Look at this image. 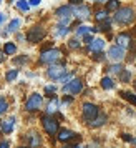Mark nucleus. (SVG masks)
<instances>
[{
    "instance_id": "obj_1",
    "label": "nucleus",
    "mask_w": 136,
    "mask_h": 148,
    "mask_svg": "<svg viewBox=\"0 0 136 148\" xmlns=\"http://www.w3.org/2000/svg\"><path fill=\"white\" fill-rule=\"evenodd\" d=\"M133 20H135V10L131 7H120L115 12V22L121 25H129Z\"/></svg>"
},
{
    "instance_id": "obj_2",
    "label": "nucleus",
    "mask_w": 136,
    "mask_h": 148,
    "mask_svg": "<svg viewBox=\"0 0 136 148\" xmlns=\"http://www.w3.org/2000/svg\"><path fill=\"white\" fill-rule=\"evenodd\" d=\"M61 57V52L58 48H50V50H45L41 52L40 55V63H48V65H53L55 62Z\"/></svg>"
},
{
    "instance_id": "obj_3",
    "label": "nucleus",
    "mask_w": 136,
    "mask_h": 148,
    "mask_svg": "<svg viewBox=\"0 0 136 148\" xmlns=\"http://www.w3.org/2000/svg\"><path fill=\"white\" fill-rule=\"evenodd\" d=\"M41 125L45 128V132L48 135H56L58 133V121L55 120L53 116H50V115H45L43 118H41Z\"/></svg>"
},
{
    "instance_id": "obj_4",
    "label": "nucleus",
    "mask_w": 136,
    "mask_h": 148,
    "mask_svg": "<svg viewBox=\"0 0 136 148\" xmlns=\"http://www.w3.org/2000/svg\"><path fill=\"white\" fill-rule=\"evenodd\" d=\"M65 73H67L65 65H56V63H53V65H50L47 68V75H48V78H52V80H60Z\"/></svg>"
},
{
    "instance_id": "obj_5",
    "label": "nucleus",
    "mask_w": 136,
    "mask_h": 148,
    "mask_svg": "<svg viewBox=\"0 0 136 148\" xmlns=\"http://www.w3.org/2000/svg\"><path fill=\"white\" fill-rule=\"evenodd\" d=\"M98 113H100V110H98L96 105H93V103H83V118L88 123L95 120L98 116Z\"/></svg>"
},
{
    "instance_id": "obj_6",
    "label": "nucleus",
    "mask_w": 136,
    "mask_h": 148,
    "mask_svg": "<svg viewBox=\"0 0 136 148\" xmlns=\"http://www.w3.org/2000/svg\"><path fill=\"white\" fill-rule=\"evenodd\" d=\"M82 90H83V83H82L80 78H73L71 82H68V83L63 85V92H65V93L76 95V93H80Z\"/></svg>"
},
{
    "instance_id": "obj_7",
    "label": "nucleus",
    "mask_w": 136,
    "mask_h": 148,
    "mask_svg": "<svg viewBox=\"0 0 136 148\" xmlns=\"http://www.w3.org/2000/svg\"><path fill=\"white\" fill-rule=\"evenodd\" d=\"M41 103H43V98H41V95L33 93V95H30V97H28L27 103H25V108H27L28 112H37V110L41 107Z\"/></svg>"
},
{
    "instance_id": "obj_8",
    "label": "nucleus",
    "mask_w": 136,
    "mask_h": 148,
    "mask_svg": "<svg viewBox=\"0 0 136 148\" xmlns=\"http://www.w3.org/2000/svg\"><path fill=\"white\" fill-rule=\"evenodd\" d=\"M45 35H47V32H45L41 27H33L27 34V40L32 42V43H38V42H41L43 38H45Z\"/></svg>"
},
{
    "instance_id": "obj_9",
    "label": "nucleus",
    "mask_w": 136,
    "mask_h": 148,
    "mask_svg": "<svg viewBox=\"0 0 136 148\" xmlns=\"http://www.w3.org/2000/svg\"><path fill=\"white\" fill-rule=\"evenodd\" d=\"M108 57L111 58V60H116V62L123 60V58H124V48L118 47V45H113V47H109Z\"/></svg>"
},
{
    "instance_id": "obj_10",
    "label": "nucleus",
    "mask_w": 136,
    "mask_h": 148,
    "mask_svg": "<svg viewBox=\"0 0 136 148\" xmlns=\"http://www.w3.org/2000/svg\"><path fill=\"white\" fill-rule=\"evenodd\" d=\"M56 136H58V140L63 141V143H65V141L73 140V138H78V136H76V133H73L71 130H67V128H61V130H58Z\"/></svg>"
},
{
    "instance_id": "obj_11",
    "label": "nucleus",
    "mask_w": 136,
    "mask_h": 148,
    "mask_svg": "<svg viewBox=\"0 0 136 148\" xmlns=\"http://www.w3.org/2000/svg\"><path fill=\"white\" fill-rule=\"evenodd\" d=\"M55 15H56L60 20H61V18H70V17L73 15V7H71V5H63V7L56 8Z\"/></svg>"
},
{
    "instance_id": "obj_12",
    "label": "nucleus",
    "mask_w": 136,
    "mask_h": 148,
    "mask_svg": "<svg viewBox=\"0 0 136 148\" xmlns=\"http://www.w3.org/2000/svg\"><path fill=\"white\" fill-rule=\"evenodd\" d=\"M73 15L76 18H88L90 17V8L86 5H78V7H73Z\"/></svg>"
},
{
    "instance_id": "obj_13",
    "label": "nucleus",
    "mask_w": 136,
    "mask_h": 148,
    "mask_svg": "<svg viewBox=\"0 0 136 148\" xmlns=\"http://www.w3.org/2000/svg\"><path fill=\"white\" fill-rule=\"evenodd\" d=\"M14 123H15V118L14 116H10L7 120H2L0 121V128H2V132L3 133H12V130H14Z\"/></svg>"
},
{
    "instance_id": "obj_14",
    "label": "nucleus",
    "mask_w": 136,
    "mask_h": 148,
    "mask_svg": "<svg viewBox=\"0 0 136 148\" xmlns=\"http://www.w3.org/2000/svg\"><path fill=\"white\" fill-rule=\"evenodd\" d=\"M28 145H30V148H38L41 145L40 135L37 133V132H30L28 133Z\"/></svg>"
},
{
    "instance_id": "obj_15",
    "label": "nucleus",
    "mask_w": 136,
    "mask_h": 148,
    "mask_svg": "<svg viewBox=\"0 0 136 148\" xmlns=\"http://www.w3.org/2000/svg\"><path fill=\"white\" fill-rule=\"evenodd\" d=\"M129 43H131V37L128 34H120L116 37V45L118 47L126 48V47H129Z\"/></svg>"
},
{
    "instance_id": "obj_16",
    "label": "nucleus",
    "mask_w": 136,
    "mask_h": 148,
    "mask_svg": "<svg viewBox=\"0 0 136 148\" xmlns=\"http://www.w3.org/2000/svg\"><path fill=\"white\" fill-rule=\"evenodd\" d=\"M103 47H105V40H101V38H93V42L88 45V48L91 50V52H101Z\"/></svg>"
},
{
    "instance_id": "obj_17",
    "label": "nucleus",
    "mask_w": 136,
    "mask_h": 148,
    "mask_svg": "<svg viewBox=\"0 0 136 148\" xmlns=\"http://www.w3.org/2000/svg\"><path fill=\"white\" fill-rule=\"evenodd\" d=\"M106 123V115L105 113H98V116H96L93 121H90V127H93V128H98V127H101V125H105Z\"/></svg>"
},
{
    "instance_id": "obj_18",
    "label": "nucleus",
    "mask_w": 136,
    "mask_h": 148,
    "mask_svg": "<svg viewBox=\"0 0 136 148\" xmlns=\"http://www.w3.org/2000/svg\"><path fill=\"white\" fill-rule=\"evenodd\" d=\"M120 8V2L118 0H108L106 2V12H116Z\"/></svg>"
},
{
    "instance_id": "obj_19",
    "label": "nucleus",
    "mask_w": 136,
    "mask_h": 148,
    "mask_svg": "<svg viewBox=\"0 0 136 148\" xmlns=\"http://www.w3.org/2000/svg\"><path fill=\"white\" fill-rule=\"evenodd\" d=\"M15 52H17V47H15V43H12V42H7V43L3 45V53L14 55Z\"/></svg>"
},
{
    "instance_id": "obj_20",
    "label": "nucleus",
    "mask_w": 136,
    "mask_h": 148,
    "mask_svg": "<svg viewBox=\"0 0 136 148\" xmlns=\"http://www.w3.org/2000/svg\"><path fill=\"white\" fill-rule=\"evenodd\" d=\"M101 87L105 88V90H111V88H115V82L111 80L109 77H105L101 80Z\"/></svg>"
},
{
    "instance_id": "obj_21",
    "label": "nucleus",
    "mask_w": 136,
    "mask_h": 148,
    "mask_svg": "<svg viewBox=\"0 0 136 148\" xmlns=\"http://www.w3.org/2000/svg\"><path fill=\"white\" fill-rule=\"evenodd\" d=\"M120 95H121L124 100H128V101H131L133 105H136V95H133L131 92H121Z\"/></svg>"
},
{
    "instance_id": "obj_22",
    "label": "nucleus",
    "mask_w": 136,
    "mask_h": 148,
    "mask_svg": "<svg viewBox=\"0 0 136 148\" xmlns=\"http://www.w3.org/2000/svg\"><path fill=\"white\" fill-rule=\"evenodd\" d=\"M20 23H22V22L18 20V18H14V20L8 23V32H17L18 27H20Z\"/></svg>"
},
{
    "instance_id": "obj_23",
    "label": "nucleus",
    "mask_w": 136,
    "mask_h": 148,
    "mask_svg": "<svg viewBox=\"0 0 136 148\" xmlns=\"http://www.w3.org/2000/svg\"><path fill=\"white\" fill-rule=\"evenodd\" d=\"M56 108H58V100H56V98H53V100L50 101L48 108H47V113H48V115L53 113V112H56Z\"/></svg>"
},
{
    "instance_id": "obj_24",
    "label": "nucleus",
    "mask_w": 136,
    "mask_h": 148,
    "mask_svg": "<svg viewBox=\"0 0 136 148\" xmlns=\"http://www.w3.org/2000/svg\"><path fill=\"white\" fill-rule=\"evenodd\" d=\"M17 75H18V70H17V68H14V70H10V72H7V75H5V78H7V82H14L15 78H17Z\"/></svg>"
},
{
    "instance_id": "obj_25",
    "label": "nucleus",
    "mask_w": 136,
    "mask_h": 148,
    "mask_svg": "<svg viewBox=\"0 0 136 148\" xmlns=\"http://www.w3.org/2000/svg\"><path fill=\"white\" fill-rule=\"evenodd\" d=\"M129 78H131V73H129L128 70H124V68H123L121 72H120V80H121V82H124V83H126V82H128Z\"/></svg>"
},
{
    "instance_id": "obj_26",
    "label": "nucleus",
    "mask_w": 136,
    "mask_h": 148,
    "mask_svg": "<svg viewBox=\"0 0 136 148\" xmlns=\"http://www.w3.org/2000/svg\"><path fill=\"white\" fill-rule=\"evenodd\" d=\"M17 7L20 8L22 12H27L28 8H30V5H28V2H25V0H18L17 2Z\"/></svg>"
},
{
    "instance_id": "obj_27",
    "label": "nucleus",
    "mask_w": 136,
    "mask_h": 148,
    "mask_svg": "<svg viewBox=\"0 0 136 148\" xmlns=\"http://www.w3.org/2000/svg\"><path fill=\"white\" fill-rule=\"evenodd\" d=\"M106 17H108V12H106V10H98V12H96V20L98 22L106 20Z\"/></svg>"
},
{
    "instance_id": "obj_28",
    "label": "nucleus",
    "mask_w": 136,
    "mask_h": 148,
    "mask_svg": "<svg viewBox=\"0 0 136 148\" xmlns=\"http://www.w3.org/2000/svg\"><path fill=\"white\" fill-rule=\"evenodd\" d=\"M7 110H8V101L5 98H0V115L5 113Z\"/></svg>"
},
{
    "instance_id": "obj_29",
    "label": "nucleus",
    "mask_w": 136,
    "mask_h": 148,
    "mask_svg": "<svg viewBox=\"0 0 136 148\" xmlns=\"http://www.w3.org/2000/svg\"><path fill=\"white\" fill-rule=\"evenodd\" d=\"M121 70H123L121 65H111V67L108 68L109 73H118V75H120V72H121Z\"/></svg>"
},
{
    "instance_id": "obj_30",
    "label": "nucleus",
    "mask_w": 136,
    "mask_h": 148,
    "mask_svg": "<svg viewBox=\"0 0 136 148\" xmlns=\"http://www.w3.org/2000/svg\"><path fill=\"white\" fill-rule=\"evenodd\" d=\"M90 30H91V27H80L76 30V35H88Z\"/></svg>"
},
{
    "instance_id": "obj_31",
    "label": "nucleus",
    "mask_w": 136,
    "mask_h": 148,
    "mask_svg": "<svg viewBox=\"0 0 136 148\" xmlns=\"http://www.w3.org/2000/svg\"><path fill=\"white\" fill-rule=\"evenodd\" d=\"M68 30H70V28L63 27V25H58V30H56V35H60V37H63V35H67V34H68Z\"/></svg>"
},
{
    "instance_id": "obj_32",
    "label": "nucleus",
    "mask_w": 136,
    "mask_h": 148,
    "mask_svg": "<svg viewBox=\"0 0 136 148\" xmlns=\"http://www.w3.org/2000/svg\"><path fill=\"white\" fill-rule=\"evenodd\" d=\"M71 80H73V73H65L60 78V82H63V83H68V82H71Z\"/></svg>"
},
{
    "instance_id": "obj_33",
    "label": "nucleus",
    "mask_w": 136,
    "mask_h": 148,
    "mask_svg": "<svg viewBox=\"0 0 136 148\" xmlns=\"http://www.w3.org/2000/svg\"><path fill=\"white\" fill-rule=\"evenodd\" d=\"M68 45H70V48H78V47H80V42L76 40V38H73V40H70Z\"/></svg>"
},
{
    "instance_id": "obj_34",
    "label": "nucleus",
    "mask_w": 136,
    "mask_h": 148,
    "mask_svg": "<svg viewBox=\"0 0 136 148\" xmlns=\"http://www.w3.org/2000/svg\"><path fill=\"white\" fill-rule=\"evenodd\" d=\"M68 2H70V5H71V7H73V5H75V7H78V5H82L83 0H68Z\"/></svg>"
},
{
    "instance_id": "obj_35",
    "label": "nucleus",
    "mask_w": 136,
    "mask_h": 148,
    "mask_svg": "<svg viewBox=\"0 0 136 148\" xmlns=\"http://www.w3.org/2000/svg\"><path fill=\"white\" fill-rule=\"evenodd\" d=\"M123 140H124V141H135V138H133V136H129L128 133H123Z\"/></svg>"
},
{
    "instance_id": "obj_36",
    "label": "nucleus",
    "mask_w": 136,
    "mask_h": 148,
    "mask_svg": "<svg viewBox=\"0 0 136 148\" xmlns=\"http://www.w3.org/2000/svg\"><path fill=\"white\" fill-rule=\"evenodd\" d=\"M28 60V58H27V57H20V58H15V63H25V62H27Z\"/></svg>"
},
{
    "instance_id": "obj_37",
    "label": "nucleus",
    "mask_w": 136,
    "mask_h": 148,
    "mask_svg": "<svg viewBox=\"0 0 136 148\" xmlns=\"http://www.w3.org/2000/svg\"><path fill=\"white\" fill-rule=\"evenodd\" d=\"M45 92H47L48 95H50V93H55V92H56V88H55V87H47V88H45Z\"/></svg>"
},
{
    "instance_id": "obj_38",
    "label": "nucleus",
    "mask_w": 136,
    "mask_h": 148,
    "mask_svg": "<svg viewBox=\"0 0 136 148\" xmlns=\"http://www.w3.org/2000/svg\"><path fill=\"white\" fill-rule=\"evenodd\" d=\"M103 58H105V57H103L101 52H96L95 53V60H103Z\"/></svg>"
},
{
    "instance_id": "obj_39",
    "label": "nucleus",
    "mask_w": 136,
    "mask_h": 148,
    "mask_svg": "<svg viewBox=\"0 0 136 148\" xmlns=\"http://www.w3.org/2000/svg\"><path fill=\"white\" fill-rule=\"evenodd\" d=\"M85 42H86V43H91V42H93V37H91V35H85Z\"/></svg>"
},
{
    "instance_id": "obj_40",
    "label": "nucleus",
    "mask_w": 136,
    "mask_h": 148,
    "mask_svg": "<svg viewBox=\"0 0 136 148\" xmlns=\"http://www.w3.org/2000/svg\"><path fill=\"white\" fill-rule=\"evenodd\" d=\"M0 148H10L8 141H0Z\"/></svg>"
},
{
    "instance_id": "obj_41",
    "label": "nucleus",
    "mask_w": 136,
    "mask_h": 148,
    "mask_svg": "<svg viewBox=\"0 0 136 148\" xmlns=\"http://www.w3.org/2000/svg\"><path fill=\"white\" fill-rule=\"evenodd\" d=\"M40 2H41V0H30V2H28V5H38Z\"/></svg>"
},
{
    "instance_id": "obj_42",
    "label": "nucleus",
    "mask_w": 136,
    "mask_h": 148,
    "mask_svg": "<svg viewBox=\"0 0 136 148\" xmlns=\"http://www.w3.org/2000/svg\"><path fill=\"white\" fill-rule=\"evenodd\" d=\"M3 18H5V17H3V14H0V25H2V22H3Z\"/></svg>"
},
{
    "instance_id": "obj_43",
    "label": "nucleus",
    "mask_w": 136,
    "mask_h": 148,
    "mask_svg": "<svg viewBox=\"0 0 136 148\" xmlns=\"http://www.w3.org/2000/svg\"><path fill=\"white\" fill-rule=\"evenodd\" d=\"M3 62V52H0V63Z\"/></svg>"
},
{
    "instance_id": "obj_44",
    "label": "nucleus",
    "mask_w": 136,
    "mask_h": 148,
    "mask_svg": "<svg viewBox=\"0 0 136 148\" xmlns=\"http://www.w3.org/2000/svg\"><path fill=\"white\" fill-rule=\"evenodd\" d=\"M65 148H80L78 145H73V147H65Z\"/></svg>"
},
{
    "instance_id": "obj_45",
    "label": "nucleus",
    "mask_w": 136,
    "mask_h": 148,
    "mask_svg": "<svg viewBox=\"0 0 136 148\" xmlns=\"http://www.w3.org/2000/svg\"><path fill=\"white\" fill-rule=\"evenodd\" d=\"M133 85H135V90H136V80H135V82H133Z\"/></svg>"
},
{
    "instance_id": "obj_46",
    "label": "nucleus",
    "mask_w": 136,
    "mask_h": 148,
    "mask_svg": "<svg viewBox=\"0 0 136 148\" xmlns=\"http://www.w3.org/2000/svg\"><path fill=\"white\" fill-rule=\"evenodd\" d=\"M95 2H106V0H95Z\"/></svg>"
},
{
    "instance_id": "obj_47",
    "label": "nucleus",
    "mask_w": 136,
    "mask_h": 148,
    "mask_svg": "<svg viewBox=\"0 0 136 148\" xmlns=\"http://www.w3.org/2000/svg\"><path fill=\"white\" fill-rule=\"evenodd\" d=\"M18 148H23V147H18Z\"/></svg>"
}]
</instances>
